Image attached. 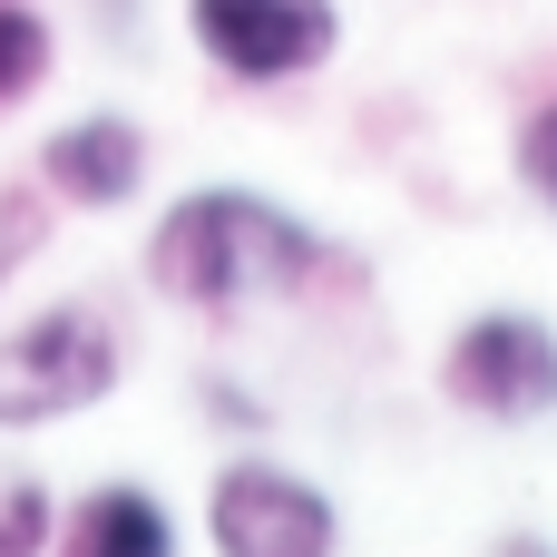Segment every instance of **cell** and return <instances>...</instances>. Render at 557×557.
I'll return each instance as SVG.
<instances>
[{"label":"cell","mask_w":557,"mask_h":557,"mask_svg":"<svg viewBox=\"0 0 557 557\" xmlns=\"http://www.w3.org/2000/svg\"><path fill=\"white\" fill-rule=\"evenodd\" d=\"M137 264H147V294L157 304L206 313V323H235V313L294 304L323 274H343V245L304 206H284L274 186H186L147 225Z\"/></svg>","instance_id":"cell-1"},{"label":"cell","mask_w":557,"mask_h":557,"mask_svg":"<svg viewBox=\"0 0 557 557\" xmlns=\"http://www.w3.org/2000/svg\"><path fill=\"white\" fill-rule=\"evenodd\" d=\"M127 382V333L108 304L88 294H59L39 313H20L0 333V431H49V421H78L98 411L108 392Z\"/></svg>","instance_id":"cell-2"},{"label":"cell","mask_w":557,"mask_h":557,"mask_svg":"<svg viewBox=\"0 0 557 557\" xmlns=\"http://www.w3.org/2000/svg\"><path fill=\"white\" fill-rule=\"evenodd\" d=\"M206 548L215 557H343V509L274 450H235L206 480Z\"/></svg>","instance_id":"cell-3"},{"label":"cell","mask_w":557,"mask_h":557,"mask_svg":"<svg viewBox=\"0 0 557 557\" xmlns=\"http://www.w3.org/2000/svg\"><path fill=\"white\" fill-rule=\"evenodd\" d=\"M441 401L490 421V431H529L557 411V323L529 304H490L441 343Z\"/></svg>","instance_id":"cell-4"},{"label":"cell","mask_w":557,"mask_h":557,"mask_svg":"<svg viewBox=\"0 0 557 557\" xmlns=\"http://www.w3.org/2000/svg\"><path fill=\"white\" fill-rule=\"evenodd\" d=\"M186 39L235 88H294V78L333 69L343 0H186Z\"/></svg>","instance_id":"cell-5"},{"label":"cell","mask_w":557,"mask_h":557,"mask_svg":"<svg viewBox=\"0 0 557 557\" xmlns=\"http://www.w3.org/2000/svg\"><path fill=\"white\" fill-rule=\"evenodd\" d=\"M147 166H157V147H147V127H137L127 108L59 117V127L39 137V186H49V206H78V215L137 206V196H147Z\"/></svg>","instance_id":"cell-6"},{"label":"cell","mask_w":557,"mask_h":557,"mask_svg":"<svg viewBox=\"0 0 557 557\" xmlns=\"http://www.w3.org/2000/svg\"><path fill=\"white\" fill-rule=\"evenodd\" d=\"M49 557H186L176 539V509L147 490V480H98L59 509V548Z\"/></svg>","instance_id":"cell-7"},{"label":"cell","mask_w":557,"mask_h":557,"mask_svg":"<svg viewBox=\"0 0 557 557\" xmlns=\"http://www.w3.org/2000/svg\"><path fill=\"white\" fill-rule=\"evenodd\" d=\"M59 69V39H49V20L29 10V0H0V108H20L39 78Z\"/></svg>","instance_id":"cell-8"},{"label":"cell","mask_w":557,"mask_h":557,"mask_svg":"<svg viewBox=\"0 0 557 557\" xmlns=\"http://www.w3.org/2000/svg\"><path fill=\"white\" fill-rule=\"evenodd\" d=\"M59 548V499L39 470H0V557H49Z\"/></svg>","instance_id":"cell-9"},{"label":"cell","mask_w":557,"mask_h":557,"mask_svg":"<svg viewBox=\"0 0 557 557\" xmlns=\"http://www.w3.org/2000/svg\"><path fill=\"white\" fill-rule=\"evenodd\" d=\"M509 176H519L529 206H548V215H557V88L519 108V127H509Z\"/></svg>","instance_id":"cell-10"},{"label":"cell","mask_w":557,"mask_h":557,"mask_svg":"<svg viewBox=\"0 0 557 557\" xmlns=\"http://www.w3.org/2000/svg\"><path fill=\"white\" fill-rule=\"evenodd\" d=\"M49 245V186H0V284Z\"/></svg>","instance_id":"cell-11"},{"label":"cell","mask_w":557,"mask_h":557,"mask_svg":"<svg viewBox=\"0 0 557 557\" xmlns=\"http://www.w3.org/2000/svg\"><path fill=\"white\" fill-rule=\"evenodd\" d=\"M196 401H206V411H215V421H225L235 441H264V421H274V411H264L255 392H235L225 372H206V382H196Z\"/></svg>","instance_id":"cell-12"},{"label":"cell","mask_w":557,"mask_h":557,"mask_svg":"<svg viewBox=\"0 0 557 557\" xmlns=\"http://www.w3.org/2000/svg\"><path fill=\"white\" fill-rule=\"evenodd\" d=\"M490 557H557V539H539V529H499Z\"/></svg>","instance_id":"cell-13"}]
</instances>
